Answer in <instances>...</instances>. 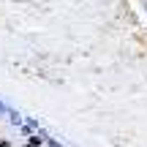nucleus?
Segmentation results:
<instances>
[{"instance_id": "2", "label": "nucleus", "mask_w": 147, "mask_h": 147, "mask_svg": "<svg viewBox=\"0 0 147 147\" xmlns=\"http://www.w3.org/2000/svg\"><path fill=\"white\" fill-rule=\"evenodd\" d=\"M0 147H11V139H0Z\"/></svg>"}, {"instance_id": "1", "label": "nucleus", "mask_w": 147, "mask_h": 147, "mask_svg": "<svg viewBox=\"0 0 147 147\" xmlns=\"http://www.w3.org/2000/svg\"><path fill=\"white\" fill-rule=\"evenodd\" d=\"M44 142H47V139H41V136H27V144L25 147H41Z\"/></svg>"}]
</instances>
